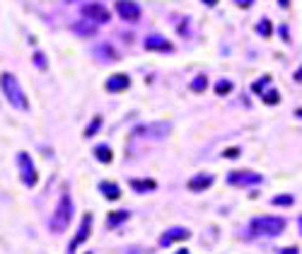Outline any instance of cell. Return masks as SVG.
I'll use <instances>...</instances> for the list:
<instances>
[{
    "label": "cell",
    "instance_id": "obj_1",
    "mask_svg": "<svg viewBox=\"0 0 302 254\" xmlns=\"http://www.w3.org/2000/svg\"><path fill=\"white\" fill-rule=\"evenodd\" d=\"M73 213H75V208H73V199H70V194L68 191H63V196H61V201H58V206H56L54 216H51V230L54 232H63L68 225H70V221H73Z\"/></svg>",
    "mask_w": 302,
    "mask_h": 254
},
{
    "label": "cell",
    "instance_id": "obj_2",
    "mask_svg": "<svg viewBox=\"0 0 302 254\" xmlns=\"http://www.w3.org/2000/svg\"><path fill=\"white\" fill-rule=\"evenodd\" d=\"M3 92H5V97H8V102H10L12 107H17V109H22V111L29 109V102H27L20 82H17V77L12 75V73H5V75H3Z\"/></svg>",
    "mask_w": 302,
    "mask_h": 254
},
{
    "label": "cell",
    "instance_id": "obj_3",
    "mask_svg": "<svg viewBox=\"0 0 302 254\" xmlns=\"http://www.w3.org/2000/svg\"><path fill=\"white\" fill-rule=\"evenodd\" d=\"M249 230L254 235H266V237H276L285 230V221L278 218V216H264V218H254Z\"/></svg>",
    "mask_w": 302,
    "mask_h": 254
},
{
    "label": "cell",
    "instance_id": "obj_4",
    "mask_svg": "<svg viewBox=\"0 0 302 254\" xmlns=\"http://www.w3.org/2000/svg\"><path fill=\"white\" fill-rule=\"evenodd\" d=\"M17 170H20V177H22V182L27 184V187H34L36 184V179H39V175H36V167H34V162H32V157L24 153H17Z\"/></svg>",
    "mask_w": 302,
    "mask_h": 254
},
{
    "label": "cell",
    "instance_id": "obj_5",
    "mask_svg": "<svg viewBox=\"0 0 302 254\" xmlns=\"http://www.w3.org/2000/svg\"><path fill=\"white\" fill-rule=\"evenodd\" d=\"M259 182H261V175L249 172V170H237V172L227 175V184H232V187H249V184H259Z\"/></svg>",
    "mask_w": 302,
    "mask_h": 254
},
{
    "label": "cell",
    "instance_id": "obj_6",
    "mask_svg": "<svg viewBox=\"0 0 302 254\" xmlns=\"http://www.w3.org/2000/svg\"><path fill=\"white\" fill-rule=\"evenodd\" d=\"M116 12H119L121 20H126V22H136L141 17V8L133 0H116Z\"/></svg>",
    "mask_w": 302,
    "mask_h": 254
},
{
    "label": "cell",
    "instance_id": "obj_7",
    "mask_svg": "<svg viewBox=\"0 0 302 254\" xmlns=\"http://www.w3.org/2000/svg\"><path fill=\"white\" fill-rule=\"evenodd\" d=\"M82 15L90 17V20H95V22H99V24L109 22V10L107 8H102L99 3H87L85 8H82Z\"/></svg>",
    "mask_w": 302,
    "mask_h": 254
},
{
    "label": "cell",
    "instance_id": "obj_8",
    "mask_svg": "<svg viewBox=\"0 0 302 254\" xmlns=\"http://www.w3.org/2000/svg\"><path fill=\"white\" fill-rule=\"evenodd\" d=\"M169 131H172V126H169L167 121H162V123H148V126H141L136 133H138V136L148 133V138H164Z\"/></svg>",
    "mask_w": 302,
    "mask_h": 254
},
{
    "label": "cell",
    "instance_id": "obj_9",
    "mask_svg": "<svg viewBox=\"0 0 302 254\" xmlns=\"http://www.w3.org/2000/svg\"><path fill=\"white\" fill-rule=\"evenodd\" d=\"M99 22H95V20H90V17H82L80 22L73 24V32L77 34V36H82V39H90V36H95L97 34V27Z\"/></svg>",
    "mask_w": 302,
    "mask_h": 254
},
{
    "label": "cell",
    "instance_id": "obj_10",
    "mask_svg": "<svg viewBox=\"0 0 302 254\" xmlns=\"http://www.w3.org/2000/svg\"><path fill=\"white\" fill-rule=\"evenodd\" d=\"M90 225H92V216H90V213H85V216H82V223H80V230H77V237L70 242V254L75 252L77 247H80V244H82L87 237H90Z\"/></svg>",
    "mask_w": 302,
    "mask_h": 254
},
{
    "label": "cell",
    "instance_id": "obj_11",
    "mask_svg": "<svg viewBox=\"0 0 302 254\" xmlns=\"http://www.w3.org/2000/svg\"><path fill=\"white\" fill-rule=\"evenodd\" d=\"M191 232L186 230V228H172V230H167V232H162V237H160V244L162 247H169V244L174 242H179V240H186Z\"/></svg>",
    "mask_w": 302,
    "mask_h": 254
},
{
    "label": "cell",
    "instance_id": "obj_12",
    "mask_svg": "<svg viewBox=\"0 0 302 254\" xmlns=\"http://www.w3.org/2000/svg\"><path fill=\"white\" fill-rule=\"evenodd\" d=\"M145 49H148V51H172V44H169L164 36L155 34V36H148V39H145Z\"/></svg>",
    "mask_w": 302,
    "mask_h": 254
},
{
    "label": "cell",
    "instance_id": "obj_13",
    "mask_svg": "<svg viewBox=\"0 0 302 254\" xmlns=\"http://www.w3.org/2000/svg\"><path fill=\"white\" fill-rule=\"evenodd\" d=\"M131 85V77L126 75V73H119V75L109 77L107 80V90L109 92H123V90Z\"/></svg>",
    "mask_w": 302,
    "mask_h": 254
},
{
    "label": "cell",
    "instance_id": "obj_14",
    "mask_svg": "<svg viewBox=\"0 0 302 254\" xmlns=\"http://www.w3.org/2000/svg\"><path fill=\"white\" fill-rule=\"evenodd\" d=\"M95 56H97L99 61H104V63H109V61H119V54H116V49L111 44H97Z\"/></svg>",
    "mask_w": 302,
    "mask_h": 254
},
{
    "label": "cell",
    "instance_id": "obj_15",
    "mask_svg": "<svg viewBox=\"0 0 302 254\" xmlns=\"http://www.w3.org/2000/svg\"><path fill=\"white\" fill-rule=\"evenodd\" d=\"M213 182H215L213 175H198V177H194L189 182V189H191V191H203V189H208Z\"/></svg>",
    "mask_w": 302,
    "mask_h": 254
},
{
    "label": "cell",
    "instance_id": "obj_16",
    "mask_svg": "<svg viewBox=\"0 0 302 254\" xmlns=\"http://www.w3.org/2000/svg\"><path fill=\"white\" fill-rule=\"evenodd\" d=\"M99 191H102L109 201H116L121 196V189L116 187V184H111V182H102V184H99Z\"/></svg>",
    "mask_w": 302,
    "mask_h": 254
},
{
    "label": "cell",
    "instance_id": "obj_17",
    "mask_svg": "<svg viewBox=\"0 0 302 254\" xmlns=\"http://www.w3.org/2000/svg\"><path fill=\"white\" fill-rule=\"evenodd\" d=\"M131 187L136 191H152L157 184H155V179H131Z\"/></svg>",
    "mask_w": 302,
    "mask_h": 254
},
{
    "label": "cell",
    "instance_id": "obj_18",
    "mask_svg": "<svg viewBox=\"0 0 302 254\" xmlns=\"http://www.w3.org/2000/svg\"><path fill=\"white\" fill-rule=\"evenodd\" d=\"M95 155H97L99 162H104V165H107V162H111V157H114V153L109 150L107 145H97V148H95Z\"/></svg>",
    "mask_w": 302,
    "mask_h": 254
},
{
    "label": "cell",
    "instance_id": "obj_19",
    "mask_svg": "<svg viewBox=\"0 0 302 254\" xmlns=\"http://www.w3.org/2000/svg\"><path fill=\"white\" fill-rule=\"evenodd\" d=\"M99 126H102V116H95V119L90 121V126L85 129V138H92V136L99 131Z\"/></svg>",
    "mask_w": 302,
    "mask_h": 254
},
{
    "label": "cell",
    "instance_id": "obj_20",
    "mask_svg": "<svg viewBox=\"0 0 302 254\" xmlns=\"http://www.w3.org/2000/svg\"><path fill=\"white\" fill-rule=\"evenodd\" d=\"M256 32H259L261 36H271V34H273V27H271L269 20H261V22L256 24Z\"/></svg>",
    "mask_w": 302,
    "mask_h": 254
},
{
    "label": "cell",
    "instance_id": "obj_21",
    "mask_svg": "<svg viewBox=\"0 0 302 254\" xmlns=\"http://www.w3.org/2000/svg\"><path fill=\"white\" fill-rule=\"evenodd\" d=\"M205 85H208V77H205V75H198L194 82H191V90H194V92H203Z\"/></svg>",
    "mask_w": 302,
    "mask_h": 254
},
{
    "label": "cell",
    "instance_id": "obj_22",
    "mask_svg": "<svg viewBox=\"0 0 302 254\" xmlns=\"http://www.w3.org/2000/svg\"><path fill=\"white\" fill-rule=\"evenodd\" d=\"M128 218V210H119L116 216H109V225H119V223H123Z\"/></svg>",
    "mask_w": 302,
    "mask_h": 254
},
{
    "label": "cell",
    "instance_id": "obj_23",
    "mask_svg": "<svg viewBox=\"0 0 302 254\" xmlns=\"http://www.w3.org/2000/svg\"><path fill=\"white\" fill-rule=\"evenodd\" d=\"M264 102H266V104H278V102H281V95H278L276 90H271V92L264 95Z\"/></svg>",
    "mask_w": 302,
    "mask_h": 254
},
{
    "label": "cell",
    "instance_id": "obj_24",
    "mask_svg": "<svg viewBox=\"0 0 302 254\" xmlns=\"http://www.w3.org/2000/svg\"><path fill=\"white\" fill-rule=\"evenodd\" d=\"M34 66H39V70H46V56L34 54Z\"/></svg>",
    "mask_w": 302,
    "mask_h": 254
},
{
    "label": "cell",
    "instance_id": "obj_25",
    "mask_svg": "<svg viewBox=\"0 0 302 254\" xmlns=\"http://www.w3.org/2000/svg\"><path fill=\"white\" fill-rule=\"evenodd\" d=\"M230 90H232V85H230L227 80H223V82H218V85H215V92H218V95H225V92H230Z\"/></svg>",
    "mask_w": 302,
    "mask_h": 254
},
{
    "label": "cell",
    "instance_id": "obj_26",
    "mask_svg": "<svg viewBox=\"0 0 302 254\" xmlns=\"http://www.w3.org/2000/svg\"><path fill=\"white\" fill-rule=\"evenodd\" d=\"M273 203H276V206H292V196H276Z\"/></svg>",
    "mask_w": 302,
    "mask_h": 254
},
{
    "label": "cell",
    "instance_id": "obj_27",
    "mask_svg": "<svg viewBox=\"0 0 302 254\" xmlns=\"http://www.w3.org/2000/svg\"><path fill=\"white\" fill-rule=\"evenodd\" d=\"M225 157H227V160H232V157H239V150H237V148H227V150H225Z\"/></svg>",
    "mask_w": 302,
    "mask_h": 254
},
{
    "label": "cell",
    "instance_id": "obj_28",
    "mask_svg": "<svg viewBox=\"0 0 302 254\" xmlns=\"http://www.w3.org/2000/svg\"><path fill=\"white\" fill-rule=\"evenodd\" d=\"M251 3L254 0H235V5H239V8H251Z\"/></svg>",
    "mask_w": 302,
    "mask_h": 254
},
{
    "label": "cell",
    "instance_id": "obj_29",
    "mask_svg": "<svg viewBox=\"0 0 302 254\" xmlns=\"http://www.w3.org/2000/svg\"><path fill=\"white\" fill-rule=\"evenodd\" d=\"M283 254H297V249H295V247H290V249H283Z\"/></svg>",
    "mask_w": 302,
    "mask_h": 254
},
{
    "label": "cell",
    "instance_id": "obj_30",
    "mask_svg": "<svg viewBox=\"0 0 302 254\" xmlns=\"http://www.w3.org/2000/svg\"><path fill=\"white\" fill-rule=\"evenodd\" d=\"M295 80H297V82H302V68L297 70V73H295Z\"/></svg>",
    "mask_w": 302,
    "mask_h": 254
},
{
    "label": "cell",
    "instance_id": "obj_31",
    "mask_svg": "<svg viewBox=\"0 0 302 254\" xmlns=\"http://www.w3.org/2000/svg\"><path fill=\"white\" fill-rule=\"evenodd\" d=\"M288 3H290V0H278V5H281V8H288Z\"/></svg>",
    "mask_w": 302,
    "mask_h": 254
},
{
    "label": "cell",
    "instance_id": "obj_32",
    "mask_svg": "<svg viewBox=\"0 0 302 254\" xmlns=\"http://www.w3.org/2000/svg\"><path fill=\"white\" fill-rule=\"evenodd\" d=\"M203 3H205V5H215L218 0H203Z\"/></svg>",
    "mask_w": 302,
    "mask_h": 254
},
{
    "label": "cell",
    "instance_id": "obj_33",
    "mask_svg": "<svg viewBox=\"0 0 302 254\" xmlns=\"http://www.w3.org/2000/svg\"><path fill=\"white\" fill-rule=\"evenodd\" d=\"M177 254H189V252H186V249H182V252H177Z\"/></svg>",
    "mask_w": 302,
    "mask_h": 254
},
{
    "label": "cell",
    "instance_id": "obj_34",
    "mask_svg": "<svg viewBox=\"0 0 302 254\" xmlns=\"http://www.w3.org/2000/svg\"><path fill=\"white\" fill-rule=\"evenodd\" d=\"M300 225H302V221H300Z\"/></svg>",
    "mask_w": 302,
    "mask_h": 254
}]
</instances>
